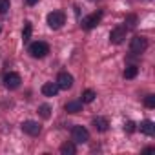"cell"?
<instances>
[{
	"label": "cell",
	"mask_w": 155,
	"mask_h": 155,
	"mask_svg": "<svg viewBox=\"0 0 155 155\" xmlns=\"http://www.w3.org/2000/svg\"><path fill=\"white\" fill-rule=\"evenodd\" d=\"M29 53H31L33 58H44L49 53V46L46 42H42V40H37V42H33L29 46Z\"/></svg>",
	"instance_id": "cell-1"
},
{
	"label": "cell",
	"mask_w": 155,
	"mask_h": 155,
	"mask_svg": "<svg viewBox=\"0 0 155 155\" xmlns=\"http://www.w3.org/2000/svg\"><path fill=\"white\" fill-rule=\"evenodd\" d=\"M64 22H66V15L62 11H51L48 15V26L51 29H60L64 26Z\"/></svg>",
	"instance_id": "cell-2"
},
{
	"label": "cell",
	"mask_w": 155,
	"mask_h": 155,
	"mask_svg": "<svg viewBox=\"0 0 155 155\" xmlns=\"http://www.w3.org/2000/svg\"><path fill=\"white\" fill-rule=\"evenodd\" d=\"M71 137H73V142H77V144H84V142L90 140V131H88L84 126H73Z\"/></svg>",
	"instance_id": "cell-3"
},
{
	"label": "cell",
	"mask_w": 155,
	"mask_h": 155,
	"mask_svg": "<svg viewBox=\"0 0 155 155\" xmlns=\"http://www.w3.org/2000/svg\"><path fill=\"white\" fill-rule=\"evenodd\" d=\"M57 86H58V90H69L73 86V75L68 71H60L57 77Z\"/></svg>",
	"instance_id": "cell-4"
},
{
	"label": "cell",
	"mask_w": 155,
	"mask_h": 155,
	"mask_svg": "<svg viewBox=\"0 0 155 155\" xmlns=\"http://www.w3.org/2000/svg\"><path fill=\"white\" fill-rule=\"evenodd\" d=\"M146 48H148V40H146L144 37H133V38H131V44H130L131 53L140 55V53L146 51Z\"/></svg>",
	"instance_id": "cell-5"
},
{
	"label": "cell",
	"mask_w": 155,
	"mask_h": 155,
	"mask_svg": "<svg viewBox=\"0 0 155 155\" xmlns=\"http://www.w3.org/2000/svg\"><path fill=\"white\" fill-rule=\"evenodd\" d=\"M101 18H102V13H101V11L91 13V15H88V17L82 20V28H84V29H93L95 26H99Z\"/></svg>",
	"instance_id": "cell-6"
},
{
	"label": "cell",
	"mask_w": 155,
	"mask_h": 155,
	"mask_svg": "<svg viewBox=\"0 0 155 155\" xmlns=\"http://www.w3.org/2000/svg\"><path fill=\"white\" fill-rule=\"evenodd\" d=\"M40 130H42V128H40V124H38L37 120H24V122H22V131L28 133V135H31V137L38 135Z\"/></svg>",
	"instance_id": "cell-7"
},
{
	"label": "cell",
	"mask_w": 155,
	"mask_h": 155,
	"mask_svg": "<svg viewBox=\"0 0 155 155\" xmlns=\"http://www.w3.org/2000/svg\"><path fill=\"white\" fill-rule=\"evenodd\" d=\"M20 82H22V79H20L18 73H8L4 77V84H6L8 90H17L20 86Z\"/></svg>",
	"instance_id": "cell-8"
},
{
	"label": "cell",
	"mask_w": 155,
	"mask_h": 155,
	"mask_svg": "<svg viewBox=\"0 0 155 155\" xmlns=\"http://www.w3.org/2000/svg\"><path fill=\"white\" fill-rule=\"evenodd\" d=\"M124 38H126V28H122V26L115 28V29L110 33V40H111V44H122Z\"/></svg>",
	"instance_id": "cell-9"
},
{
	"label": "cell",
	"mask_w": 155,
	"mask_h": 155,
	"mask_svg": "<svg viewBox=\"0 0 155 155\" xmlns=\"http://www.w3.org/2000/svg\"><path fill=\"white\" fill-rule=\"evenodd\" d=\"M42 93H44L46 97H55V95L58 93V86H57V82H46V84L42 86Z\"/></svg>",
	"instance_id": "cell-10"
},
{
	"label": "cell",
	"mask_w": 155,
	"mask_h": 155,
	"mask_svg": "<svg viewBox=\"0 0 155 155\" xmlns=\"http://www.w3.org/2000/svg\"><path fill=\"white\" fill-rule=\"evenodd\" d=\"M93 126H95L97 131H108L110 122H108L106 117H95V119H93Z\"/></svg>",
	"instance_id": "cell-11"
},
{
	"label": "cell",
	"mask_w": 155,
	"mask_h": 155,
	"mask_svg": "<svg viewBox=\"0 0 155 155\" xmlns=\"http://www.w3.org/2000/svg\"><path fill=\"white\" fill-rule=\"evenodd\" d=\"M66 111L68 113H79V111H82V101H69L66 104Z\"/></svg>",
	"instance_id": "cell-12"
},
{
	"label": "cell",
	"mask_w": 155,
	"mask_h": 155,
	"mask_svg": "<svg viewBox=\"0 0 155 155\" xmlns=\"http://www.w3.org/2000/svg\"><path fill=\"white\" fill-rule=\"evenodd\" d=\"M140 133L144 135H153L155 133V124L151 120H142L140 122Z\"/></svg>",
	"instance_id": "cell-13"
},
{
	"label": "cell",
	"mask_w": 155,
	"mask_h": 155,
	"mask_svg": "<svg viewBox=\"0 0 155 155\" xmlns=\"http://www.w3.org/2000/svg\"><path fill=\"white\" fill-rule=\"evenodd\" d=\"M60 153H62V155H75V153H77L75 142H64V144L60 146Z\"/></svg>",
	"instance_id": "cell-14"
},
{
	"label": "cell",
	"mask_w": 155,
	"mask_h": 155,
	"mask_svg": "<svg viewBox=\"0 0 155 155\" xmlns=\"http://www.w3.org/2000/svg\"><path fill=\"white\" fill-rule=\"evenodd\" d=\"M95 97H97V93L93 91V90H84L82 91V104H90V102H93L95 101Z\"/></svg>",
	"instance_id": "cell-15"
},
{
	"label": "cell",
	"mask_w": 155,
	"mask_h": 155,
	"mask_svg": "<svg viewBox=\"0 0 155 155\" xmlns=\"http://www.w3.org/2000/svg\"><path fill=\"white\" fill-rule=\"evenodd\" d=\"M137 73H139V68H137V66H128L122 75H124V79H135Z\"/></svg>",
	"instance_id": "cell-16"
},
{
	"label": "cell",
	"mask_w": 155,
	"mask_h": 155,
	"mask_svg": "<svg viewBox=\"0 0 155 155\" xmlns=\"http://www.w3.org/2000/svg\"><path fill=\"white\" fill-rule=\"evenodd\" d=\"M38 115L42 119H49L51 117V106L49 104H40L38 106Z\"/></svg>",
	"instance_id": "cell-17"
},
{
	"label": "cell",
	"mask_w": 155,
	"mask_h": 155,
	"mask_svg": "<svg viewBox=\"0 0 155 155\" xmlns=\"http://www.w3.org/2000/svg\"><path fill=\"white\" fill-rule=\"evenodd\" d=\"M31 31H33V28H31V22H26V24H24V31H22V40H24V42H28V40H29V37H31Z\"/></svg>",
	"instance_id": "cell-18"
},
{
	"label": "cell",
	"mask_w": 155,
	"mask_h": 155,
	"mask_svg": "<svg viewBox=\"0 0 155 155\" xmlns=\"http://www.w3.org/2000/svg\"><path fill=\"white\" fill-rule=\"evenodd\" d=\"M9 6H11L9 0H0V13H2V15L8 13V11H9Z\"/></svg>",
	"instance_id": "cell-19"
},
{
	"label": "cell",
	"mask_w": 155,
	"mask_h": 155,
	"mask_svg": "<svg viewBox=\"0 0 155 155\" xmlns=\"http://www.w3.org/2000/svg\"><path fill=\"white\" fill-rule=\"evenodd\" d=\"M144 104H146V108H155V95H148L144 99Z\"/></svg>",
	"instance_id": "cell-20"
},
{
	"label": "cell",
	"mask_w": 155,
	"mask_h": 155,
	"mask_svg": "<svg viewBox=\"0 0 155 155\" xmlns=\"http://www.w3.org/2000/svg\"><path fill=\"white\" fill-rule=\"evenodd\" d=\"M124 131H128V133H133V131H135V122H133V120H128V122H124Z\"/></svg>",
	"instance_id": "cell-21"
},
{
	"label": "cell",
	"mask_w": 155,
	"mask_h": 155,
	"mask_svg": "<svg viewBox=\"0 0 155 155\" xmlns=\"http://www.w3.org/2000/svg\"><path fill=\"white\" fill-rule=\"evenodd\" d=\"M128 24H130V26H135V17H130V18H128Z\"/></svg>",
	"instance_id": "cell-22"
},
{
	"label": "cell",
	"mask_w": 155,
	"mask_h": 155,
	"mask_svg": "<svg viewBox=\"0 0 155 155\" xmlns=\"http://www.w3.org/2000/svg\"><path fill=\"white\" fill-rule=\"evenodd\" d=\"M26 2H28V6H35V4L38 2V0H26Z\"/></svg>",
	"instance_id": "cell-23"
},
{
	"label": "cell",
	"mask_w": 155,
	"mask_h": 155,
	"mask_svg": "<svg viewBox=\"0 0 155 155\" xmlns=\"http://www.w3.org/2000/svg\"><path fill=\"white\" fill-rule=\"evenodd\" d=\"M91 2H95V0H91Z\"/></svg>",
	"instance_id": "cell-24"
}]
</instances>
